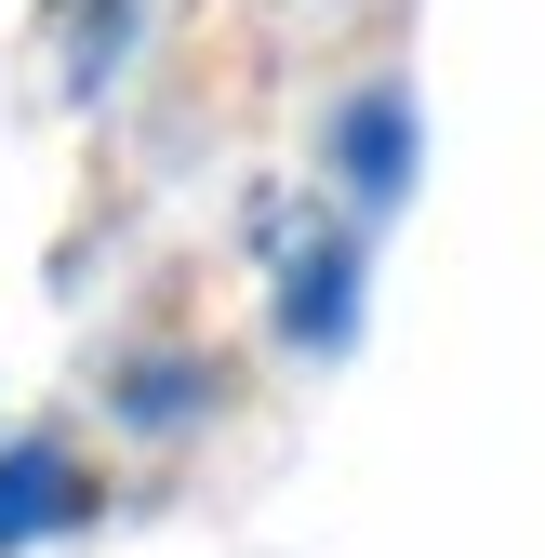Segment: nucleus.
<instances>
[{
  "instance_id": "obj_1",
  "label": "nucleus",
  "mask_w": 545,
  "mask_h": 558,
  "mask_svg": "<svg viewBox=\"0 0 545 558\" xmlns=\"http://www.w3.org/2000/svg\"><path fill=\"white\" fill-rule=\"evenodd\" d=\"M280 332L347 345L360 332V240L347 227H280Z\"/></svg>"
},
{
  "instance_id": "obj_2",
  "label": "nucleus",
  "mask_w": 545,
  "mask_h": 558,
  "mask_svg": "<svg viewBox=\"0 0 545 558\" xmlns=\"http://www.w3.org/2000/svg\"><path fill=\"white\" fill-rule=\"evenodd\" d=\"M332 173H347L360 214H386V199L413 186V94H360L347 120H332Z\"/></svg>"
},
{
  "instance_id": "obj_3",
  "label": "nucleus",
  "mask_w": 545,
  "mask_h": 558,
  "mask_svg": "<svg viewBox=\"0 0 545 558\" xmlns=\"http://www.w3.org/2000/svg\"><path fill=\"white\" fill-rule=\"evenodd\" d=\"M81 519V465H66V439H14L0 452V545H40Z\"/></svg>"
},
{
  "instance_id": "obj_4",
  "label": "nucleus",
  "mask_w": 545,
  "mask_h": 558,
  "mask_svg": "<svg viewBox=\"0 0 545 558\" xmlns=\"http://www.w3.org/2000/svg\"><path fill=\"white\" fill-rule=\"evenodd\" d=\"M133 14H147V0H53V81L107 94V66L133 53Z\"/></svg>"
}]
</instances>
